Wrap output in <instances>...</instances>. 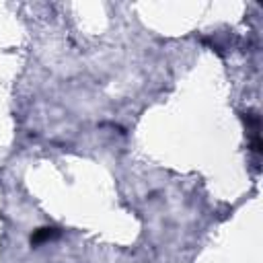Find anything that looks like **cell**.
Returning a JSON list of instances; mask_svg holds the SVG:
<instances>
[{
	"mask_svg": "<svg viewBox=\"0 0 263 263\" xmlns=\"http://www.w3.org/2000/svg\"><path fill=\"white\" fill-rule=\"evenodd\" d=\"M58 234L56 228H39L33 232V237H31V245H41V243H46L50 239H53Z\"/></svg>",
	"mask_w": 263,
	"mask_h": 263,
	"instance_id": "obj_1",
	"label": "cell"
}]
</instances>
